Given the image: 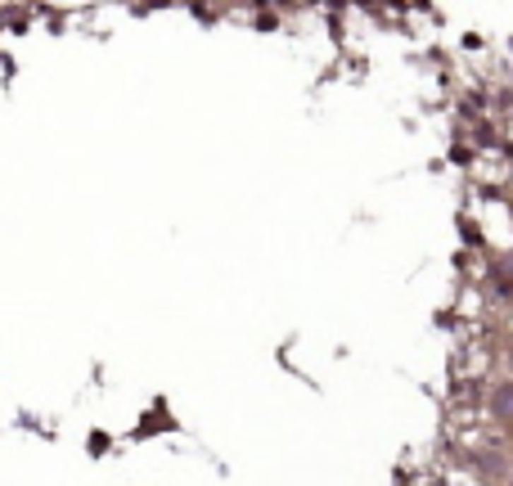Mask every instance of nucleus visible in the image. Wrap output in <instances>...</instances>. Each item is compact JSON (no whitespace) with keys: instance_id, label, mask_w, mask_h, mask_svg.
Instances as JSON below:
<instances>
[{"instance_id":"nucleus-1","label":"nucleus","mask_w":513,"mask_h":486,"mask_svg":"<svg viewBox=\"0 0 513 486\" xmlns=\"http://www.w3.org/2000/svg\"><path fill=\"white\" fill-rule=\"evenodd\" d=\"M495 415H500V419L513 415V383H500V387H495Z\"/></svg>"}]
</instances>
